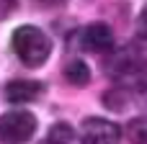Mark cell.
Wrapping results in <instances>:
<instances>
[{
    "instance_id": "obj_1",
    "label": "cell",
    "mask_w": 147,
    "mask_h": 144,
    "mask_svg": "<svg viewBox=\"0 0 147 144\" xmlns=\"http://www.w3.org/2000/svg\"><path fill=\"white\" fill-rule=\"evenodd\" d=\"M13 52L18 54V59L26 64V67H39L49 59V52H52V39L36 28V26H18L13 31Z\"/></svg>"
},
{
    "instance_id": "obj_6",
    "label": "cell",
    "mask_w": 147,
    "mask_h": 144,
    "mask_svg": "<svg viewBox=\"0 0 147 144\" xmlns=\"http://www.w3.org/2000/svg\"><path fill=\"white\" fill-rule=\"evenodd\" d=\"M44 93V82L39 80H13L5 85V100L10 103H31Z\"/></svg>"
},
{
    "instance_id": "obj_10",
    "label": "cell",
    "mask_w": 147,
    "mask_h": 144,
    "mask_svg": "<svg viewBox=\"0 0 147 144\" xmlns=\"http://www.w3.org/2000/svg\"><path fill=\"white\" fill-rule=\"evenodd\" d=\"M18 8V0H0V18H8Z\"/></svg>"
},
{
    "instance_id": "obj_4",
    "label": "cell",
    "mask_w": 147,
    "mask_h": 144,
    "mask_svg": "<svg viewBox=\"0 0 147 144\" xmlns=\"http://www.w3.org/2000/svg\"><path fill=\"white\" fill-rule=\"evenodd\" d=\"M121 129L106 119H85L80 126V144H119Z\"/></svg>"
},
{
    "instance_id": "obj_11",
    "label": "cell",
    "mask_w": 147,
    "mask_h": 144,
    "mask_svg": "<svg viewBox=\"0 0 147 144\" xmlns=\"http://www.w3.org/2000/svg\"><path fill=\"white\" fill-rule=\"evenodd\" d=\"M47 144H49V142H47Z\"/></svg>"
},
{
    "instance_id": "obj_5",
    "label": "cell",
    "mask_w": 147,
    "mask_h": 144,
    "mask_svg": "<svg viewBox=\"0 0 147 144\" xmlns=\"http://www.w3.org/2000/svg\"><path fill=\"white\" fill-rule=\"evenodd\" d=\"M80 46L88 52H109L114 46V31L106 23H90L80 31Z\"/></svg>"
},
{
    "instance_id": "obj_8",
    "label": "cell",
    "mask_w": 147,
    "mask_h": 144,
    "mask_svg": "<svg viewBox=\"0 0 147 144\" xmlns=\"http://www.w3.org/2000/svg\"><path fill=\"white\" fill-rule=\"evenodd\" d=\"M124 134H127V139L132 144H147V116L132 119V121L127 124Z\"/></svg>"
},
{
    "instance_id": "obj_9",
    "label": "cell",
    "mask_w": 147,
    "mask_h": 144,
    "mask_svg": "<svg viewBox=\"0 0 147 144\" xmlns=\"http://www.w3.org/2000/svg\"><path fill=\"white\" fill-rule=\"evenodd\" d=\"M49 144H70L72 142V126L70 124H54L47 134Z\"/></svg>"
},
{
    "instance_id": "obj_7",
    "label": "cell",
    "mask_w": 147,
    "mask_h": 144,
    "mask_svg": "<svg viewBox=\"0 0 147 144\" xmlns=\"http://www.w3.org/2000/svg\"><path fill=\"white\" fill-rule=\"evenodd\" d=\"M65 77H67L75 88H83V85L90 82V70H88V64H85L83 59H72V62H67V67H65Z\"/></svg>"
},
{
    "instance_id": "obj_3",
    "label": "cell",
    "mask_w": 147,
    "mask_h": 144,
    "mask_svg": "<svg viewBox=\"0 0 147 144\" xmlns=\"http://www.w3.org/2000/svg\"><path fill=\"white\" fill-rule=\"evenodd\" d=\"M36 131V119L28 111H8L0 116V142L26 144Z\"/></svg>"
},
{
    "instance_id": "obj_2",
    "label": "cell",
    "mask_w": 147,
    "mask_h": 144,
    "mask_svg": "<svg viewBox=\"0 0 147 144\" xmlns=\"http://www.w3.org/2000/svg\"><path fill=\"white\" fill-rule=\"evenodd\" d=\"M109 75L119 82H127V85H134V82H142L147 75V62L142 59V54L137 49H121L111 62H109Z\"/></svg>"
}]
</instances>
